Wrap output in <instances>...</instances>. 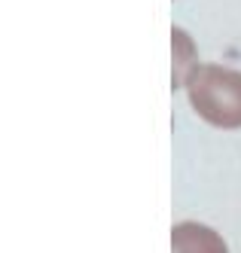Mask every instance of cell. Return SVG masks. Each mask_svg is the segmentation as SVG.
<instances>
[{"label": "cell", "mask_w": 241, "mask_h": 253, "mask_svg": "<svg viewBox=\"0 0 241 253\" xmlns=\"http://www.w3.org/2000/svg\"><path fill=\"white\" fill-rule=\"evenodd\" d=\"M190 107L214 128H241V70L201 64L187 83Z\"/></svg>", "instance_id": "cell-1"}, {"label": "cell", "mask_w": 241, "mask_h": 253, "mask_svg": "<svg viewBox=\"0 0 241 253\" xmlns=\"http://www.w3.org/2000/svg\"><path fill=\"white\" fill-rule=\"evenodd\" d=\"M171 253H229V247L211 226L187 220L171 229Z\"/></svg>", "instance_id": "cell-2"}, {"label": "cell", "mask_w": 241, "mask_h": 253, "mask_svg": "<svg viewBox=\"0 0 241 253\" xmlns=\"http://www.w3.org/2000/svg\"><path fill=\"white\" fill-rule=\"evenodd\" d=\"M171 46H174V80H171V85L174 88H187V83L195 77V70L201 67L195 43H193V37L183 28H174L171 31Z\"/></svg>", "instance_id": "cell-3"}]
</instances>
